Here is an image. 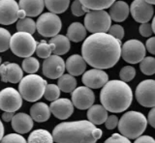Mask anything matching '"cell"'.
Returning a JSON list of instances; mask_svg holds the SVG:
<instances>
[{
    "label": "cell",
    "instance_id": "cell-1",
    "mask_svg": "<svg viewBox=\"0 0 155 143\" xmlns=\"http://www.w3.org/2000/svg\"><path fill=\"white\" fill-rule=\"evenodd\" d=\"M81 56L86 64L95 69H110L121 56V41L107 33H93L84 39Z\"/></svg>",
    "mask_w": 155,
    "mask_h": 143
},
{
    "label": "cell",
    "instance_id": "cell-2",
    "mask_svg": "<svg viewBox=\"0 0 155 143\" xmlns=\"http://www.w3.org/2000/svg\"><path fill=\"white\" fill-rule=\"evenodd\" d=\"M102 130L89 121L63 122L53 129L52 137L56 143H96Z\"/></svg>",
    "mask_w": 155,
    "mask_h": 143
},
{
    "label": "cell",
    "instance_id": "cell-3",
    "mask_svg": "<svg viewBox=\"0 0 155 143\" xmlns=\"http://www.w3.org/2000/svg\"><path fill=\"white\" fill-rule=\"evenodd\" d=\"M100 101L108 111L113 113L123 112L132 103V89L127 82L122 80H110L102 88Z\"/></svg>",
    "mask_w": 155,
    "mask_h": 143
},
{
    "label": "cell",
    "instance_id": "cell-4",
    "mask_svg": "<svg viewBox=\"0 0 155 143\" xmlns=\"http://www.w3.org/2000/svg\"><path fill=\"white\" fill-rule=\"evenodd\" d=\"M118 130L123 136L129 139H136L140 136L147 126V119L143 113L128 111L118 120Z\"/></svg>",
    "mask_w": 155,
    "mask_h": 143
},
{
    "label": "cell",
    "instance_id": "cell-5",
    "mask_svg": "<svg viewBox=\"0 0 155 143\" xmlns=\"http://www.w3.org/2000/svg\"><path fill=\"white\" fill-rule=\"evenodd\" d=\"M47 84V81L42 77L31 74L22 78L19 81L18 92L25 101L34 103L44 96Z\"/></svg>",
    "mask_w": 155,
    "mask_h": 143
},
{
    "label": "cell",
    "instance_id": "cell-6",
    "mask_svg": "<svg viewBox=\"0 0 155 143\" xmlns=\"http://www.w3.org/2000/svg\"><path fill=\"white\" fill-rule=\"evenodd\" d=\"M37 42L29 33L18 31L11 36L10 49L15 55L18 57L26 58L31 56L35 52Z\"/></svg>",
    "mask_w": 155,
    "mask_h": 143
},
{
    "label": "cell",
    "instance_id": "cell-7",
    "mask_svg": "<svg viewBox=\"0 0 155 143\" xmlns=\"http://www.w3.org/2000/svg\"><path fill=\"white\" fill-rule=\"evenodd\" d=\"M111 25V18L105 10H90L85 14L84 27L90 33H106Z\"/></svg>",
    "mask_w": 155,
    "mask_h": 143
},
{
    "label": "cell",
    "instance_id": "cell-8",
    "mask_svg": "<svg viewBox=\"0 0 155 143\" xmlns=\"http://www.w3.org/2000/svg\"><path fill=\"white\" fill-rule=\"evenodd\" d=\"M61 28L62 22L60 17L56 14L51 12L42 14L36 22V29L38 33L46 38H52L58 35Z\"/></svg>",
    "mask_w": 155,
    "mask_h": 143
},
{
    "label": "cell",
    "instance_id": "cell-9",
    "mask_svg": "<svg viewBox=\"0 0 155 143\" xmlns=\"http://www.w3.org/2000/svg\"><path fill=\"white\" fill-rule=\"evenodd\" d=\"M145 46L139 40H129L121 46V57L129 64L140 63L145 57Z\"/></svg>",
    "mask_w": 155,
    "mask_h": 143
},
{
    "label": "cell",
    "instance_id": "cell-10",
    "mask_svg": "<svg viewBox=\"0 0 155 143\" xmlns=\"http://www.w3.org/2000/svg\"><path fill=\"white\" fill-rule=\"evenodd\" d=\"M138 103L144 107L155 106V80L145 79L140 82L135 91Z\"/></svg>",
    "mask_w": 155,
    "mask_h": 143
},
{
    "label": "cell",
    "instance_id": "cell-11",
    "mask_svg": "<svg viewBox=\"0 0 155 143\" xmlns=\"http://www.w3.org/2000/svg\"><path fill=\"white\" fill-rule=\"evenodd\" d=\"M22 106V97L18 91L7 87L0 91V109L3 111L16 112Z\"/></svg>",
    "mask_w": 155,
    "mask_h": 143
},
{
    "label": "cell",
    "instance_id": "cell-12",
    "mask_svg": "<svg viewBox=\"0 0 155 143\" xmlns=\"http://www.w3.org/2000/svg\"><path fill=\"white\" fill-rule=\"evenodd\" d=\"M65 61L59 55L51 54L43 62V74L51 79L59 78L64 74Z\"/></svg>",
    "mask_w": 155,
    "mask_h": 143
},
{
    "label": "cell",
    "instance_id": "cell-13",
    "mask_svg": "<svg viewBox=\"0 0 155 143\" xmlns=\"http://www.w3.org/2000/svg\"><path fill=\"white\" fill-rule=\"evenodd\" d=\"M130 13L137 22L144 23L148 22L152 18L154 8L145 0H134L130 6Z\"/></svg>",
    "mask_w": 155,
    "mask_h": 143
},
{
    "label": "cell",
    "instance_id": "cell-14",
    "mask_svg": "<svg viewBox=\"0 0 155 143\" xmlns=\"http://www.w3.org/2000/svg\"><path fill=\"white\" fill-rule=\"evenodd\" d=\"M95 101V95L93 91L86 86H81L76 88L72 92V103L74 106L80 110L88 109L93 106Z\"/></svg>",
    "mask_w": 155,
    "mask_h": 143
},
{
    "label": "cell",
    "instance_id": "cell-15",
    "mask_svg": "<svg viewBox=\"0 0 155 143\" xmlns=\"http://www.w3.org/2000/svg\"><path fill=\"white\" fill-rule=\"evenodd\" d=\"M18 3L16 0H0V24L10 25L18 21Z\"/></svg>",
    "mask_w": 155,
    "mask_h": 143
},
{
    "label": "cell",
    "instance_id": "cell-16",
    "mask_svg": "<svg viewBox=\"0 0 155 143\" xmlns=\"http://www.w3.org/2000/svg\"><path fill=\"white\" fill-rule=\"evenodd\" d=\"M81 81L90 89H98L103 87L109 81V75L105 71L100 69H91L82 75Z\"/></svg>",
    "mask_w": 155,
    "mask_h": 143
},
{
    "label": "cell",
    "instance_id": "cell-17",
    "mask_svg": "<svg viewBox=\"0 0 155 143\" xmlns=\"http://www.w3.org/2000/svg\"><path fill=\"white\" fill-rule=\"evenodd\" d=\"M0 77L3 82L18 83L23 78V71L17 63H5L0 65Z\"/></svg>",
    "mask_w": 155,
    "mask_h": 143
},
{
    "label": "cell",
    "instance_id": "cell-18",
    "mask_svg": "<svg viewBox=\"0 0 155 143\" xmlns=\"http://www.w3.org/2000/svg\"><path fill=\"white\" fill-rule=\"evenodd\" d=\"M50 109L54 117L60 119V120H65V119L69 118L74 112V104L69 99H57L55 101L51 102Z\"/></svg>",
    "mask_w": 155,
    "mask_h": 143
},
{
    "label": "cell",
    "instance_id": "cell-19",
    "mask_svg": "<svg viewBox=\"0 0 155 143\" xmlns=\"http://www.w3.org/2000/svg\"><path fill=\"white\" fill-rule=\"evenodd\" d=\"M12 128L19 135L27 133L33 128V119L26 113H18L12 119Z\"/></svg>",
    "mask_w": 155,
    "mask_h": 143
},
{
    "label": "cell",
    "instance_id": "cell-20",
    "mask_svg": "<svg viewBox=\"0 0 155 143\" xmlns=\"http://www.w3.org/2000/svg\"><path fill=\"white\" fill-rule=\"evenodd\" d=\"M65 69H67L68 73L72 75L73 77H78L85 72L86 62L82 58L81 55H71L65 62Z\"/></svg>",
    "mask_w": 155,
    "mask_h": 143
},
{
    "label": "cell",
    "instance_id": "cell-21",
    "mask_svg": "<svg viewBox=\"0 0 155 143\" xmlns=\"http://www.w3.org/2000/svg\"><path fill=\"white\" fill-rule=\"evenodd\" d=\"M130 13V7L124 1H115L110 7L109 15L111 21L115 22H122L128 17Z\"/></svg>",
    "mask_w": 155,
    "mask_h": 143
},
{
    "label": "cell",
    "instance_id": "cell-22",
    "mask_svg": "<svg viewBox=\"0 0 155 143\" xmlns=\"http://www.w3.org/2000/svg\"><path fill=\"white\" fill-rule=\"evenodd\" d=\"M18 6L19 9L25 11L28 17H34L42 14L45 2L44 0H19Z\"/></svg>",
    "mask_w": 155,
    "mask_h": 143
},
{
    "label": "cell",
    "instance_id": "cell-23",
    "mask_svg": "<svg viewBox=\"0 0 155 143\" xmlns=\"http://www.w3.org/2000/svg\"><path fill=\"white\" fill-rule=\"evenodd\" d=\"M87 118L94 125H102L108 118V110L101 104H94L87 110Z\"/></svg>",
    "mask_w": 155,
    "mask_h": 143
},
{
    "label": "cell",
    "instance_id": "cell-24",
    "mask_svg": "<svg viewBox=\"0 0 155 143\" xmlns=\"http://www.w3.org/2000/svg\"><path fill=\"white\" fill-rule=\"evenodd\" d=\"M30 116L36 122H46L51 117L50 106L45 103H34L30 108Z\"/></svg>",
    "mask_w": 155,
    "mask_h": 143
},
{
    "label": "cell",
    "instance_id": "cell-25",
    "mask_svg": "<svg viewBox=\"0 0 155 143\" xmlns=\"http://www.w3.org/2000/svg\"><path fill=\"white\" fill-rule=\"evenodd\" d=\"M50 44L53 46L52 53L55 55L66 54L70 50L71 47L70 40L68 39L67 36L64 35H56L54 37H52L50 40Z\"/></svg>",
    "mask_w": 155,
    "mask_h": 143
},
{
    "label": "cell",
    "instance_id": "cell-26",
    "mask_svg": "<svg viewBox=\"0 0 155 143\" xmlns=\"http://www.w3.org/2000/svg\"><path fill=\"white\" fill-rule=\"evenodd\" d=\"M86 32L84 25L81 22H73L67 30V38L74 43H80L85 39Z\"/></svg>",
    "mask_w": 155,
    "mask_h": 143
},
{
    "label": "cell",
    "instance_id": "cell-27",
    "mask_svg": "<svg viewBox=\"0 0 155 143\" xmlns=\"http://www.w3.org/2000/svg\"><path fill=\"white\" fill-rule=\"evenodd\" d=\"M27 143H53V137L47 130L38 129L29 135Z\"/></svg>",
    "mask_w": 155,
    "mask_h": 143
},
{
    "label": "cell",
    "instance_id": "cell-28",
    "mask_svg": "<svg viewBox=\"0 0 155 143\" xmlns=\"http://www.w3.org/2000/svg\"><path fill=\"white\" fill-rule=\"evenodd\" d=\"M44 2L48 10L56 15L66 12L70 5V0H44Z\"/></svg>",
    "mask_w": 155,
    "mask_h": 143
},
{
    "label": "cell",
    "instance_id": "cell-29",
    "mask_svg": "<svg viewBox=\"0 0 155 143\" xmlns=\"http://www.w3.org/2000/svg\"><path fill=\"white\" fill-rule=\"evenodd\" d=\"M57 86L59 87L60 91L65 93L73 92L77 88V79L72 75H64L63 74L61 77L58 78Z\"/></svg>",
    "mask_w": 155,
    "mask_h": 143
},
{
    "label": "cell",
    "instance_id": "cell-30",
    "mask_svg": "<svg viewBox=\"0 0 155 143\" xmlns=\"http://www.w3.org/2000/svg\"><path fill=\"white\" fill-rule=\"evenodd\" d=\"M116 0H80V2L89 10H105L110 8Z\"/></svg>",
    "mask_w": 155,
    "mask_h": 143
},
{
    "label": "cell",
    "instance_id": "cell-31",
    "mask_svg": "<svg viewBox=\"0 0 155 143\" xmlns=\"http://www.w3.org/2000/svg\"><path fill=\"white\" fill-rule=\"evenodd\" d=\"M17 30L21 32H26L32 35L36 31V22L34 21L31 17H28L18 20Z\"/></svg>",
    "mask_w": 155,
    "mask_h": 143
},
{
    "label": "cell",
    "instance_id": "cell-32",
    "mask_svg": "<svg viewBox=\"0 0 155 143\" xmlns=\"http://www.w3.org/2000/svg\"><path fill=\"white\" fill-rule=\"evenodd\" d=\"M140 69L145 75H152L155 74V58L151 56L144 57L140 62Z\"/></svg>",
    "mask_w": 155,
    "mask_h": 143
},
{
    "label": "cell",
    "instance_id": "cell-33",
    "mask_svg": "<svg viewBox=\"0 0 155 143\" xmlns=\"http://www.w3.org/2000/svg\"><path fill=\"white\" fill-rule=\"evenodd\" d=\"M39 68H40V63L36 58H34L32 56L24 58L21 63V69L29 75L37 73Z\"/></svg>",
    "mask_w": 155,
    "mask_h": 143
},
{
    "label": "cell",
    "instance_id": "cell-34",
    "mask_svg": "<svg viewBox=\"0 0 155 143\" xmlns=\"http://www.w3.org/2000/svg\"><path fill=\"white\" fill-rule=\"evenodd\" d=\"M36 53L38 57L40 58H48V56H51L53 51V46L50 43H47L45 41H41L39 44H37L36 47Z\"/></svg>",
    "mask_w": 155,
    "mask_h": 143
},
{
    "label": "cell",
    "instance_id": "cell-35",
    "mask_svg": "<svg viewBox=\"0 0 155 143\" xmlns=\"http://www.w3.org/2000/svg\"><path fill=\"white\" fill-rule=\"evenodd\" d=\"M60 96V89L55 84H47L45 93H44V97L46 98L48 101L53 102L55 100L59 99Z\"/></svg>",
    "mask_w": 155,
    "mask_h": 143
},
{
    "label": "cell",
    "instance_id": "cell-36",
    "mask_svg": "<svg viewBox=\"0 0 155 143\" xmlns=\"http://www.w3.org/2000/svg\"><path fill=\"white\" fill-rule=\"evenodd\" d=\"M11 34L5 28L0 27V52H4L10 49Z\"/></svg>",
    "mask_w": 155,
    "mask_h": 143
},
{
    "label": "cell",
    "instance_id": "cell-37",
    "mask_svg": "<svg viewBox=\"0 0 155 143\" xmlns=\"http://www.w3.org/2000/svg\"><path fill=\"white\" fill-rule=\"evenodd\" d=\"M136 75V70L132 66H125L119 72V78L120 80L124 82H129L133 80Z\"/></svg>",
    "mask_w": 155,
    "mask_h": 143
},
{
    "label": "cell",
    "instance_id": "cell-38",
    "mask_svg": "<svg viewBox=\"0 0 155 143\" xmlns=\"http://www.w3.org/2000/svg\"><path fill=\"white\" fill-rule=\"evenodd\" d=\"M90 10L84 7L82 4L80 2V0H75L71 5V12L75 17H81L85 15L86 13H88Z\"/></svg>",
    "mask_w": 155,
    "mask_h": 143
},
{
    "label": "cell",
    "instance_id": "cell-39",
    "mask_svg": "<svg viewBox=\"0 0 155 143\" xmlns=\"http://www.w3.org/2000/svg\"><path fill=\"white\" fill-rule=\"evenodd\" d=\"M1 143H27L25 138L21 136L19 133H10L6 136L2 137Z\"/></svg>",
    "mask_w": 155,
    "mask_h": 143
},
{
    "label": "cell",
    "instance_id": "cell-40",
    "mask_svg": "<svg viewBox=\"0 0 155 143\" xmlns=\"http://www.w3.org/2000/svg\"><path fill=\"white\" fill-rule=\"evenodd\" d=\"M108 32H109L110 35H111L113 37L116 38V39H118L120 41L124 38V34H125L124 28L121 25H119V24L110 25V29L108 30Z\"/></svg>",
    "mask_w": 155,
    "mask_h": 143
},
{
    "label": "cell",
    "instance_id": "cell-41",
    "mask_svg": "<svg viewBox=\"0 0 155 143\" xmlns=\"http://www.w3.org/2000/svg\"><path fill=\"white\" fill-rule=\"evenodd\" d=\"M104 143H131V141L129 140V138L123 136L122 135L114 133L108 139H106Z\"/></svg>",
    "mask_w": 155,
    "mask_h": 143
},
{
    "label": "cell",
    "instance_id": "cell-42",
    "mask_svg": "<svg viewBox=\"0 0 155 143\" xmlns=\"http://www.w3.org/2000/svg\"><path fill=\"white\" fill-rule=\"evenodd\" d=\"M139 32L143 37H147V38L150 37L152 35V33H153L151 24L148 23V22L142 23V24H140V27H139Z\"/></svg>",
    "mask_w": 155,
    "mask_h": 143
},
{
    "label": "cell",
    "instance_id": "cell-43",
    "mask_svg": "<svg viewBox=\"0 0 155 143\" xmlns=\"http://www.w3.org/2000/svg\"><path fill=\"white\" fill-rule=\"evenodd\" d=\"M105 125H106V128L108 129V130H114V129L116 128V126L118 125L117 116H115V115L108 116L107 120L105 121Z\"/></svg>",
    "mask_w": 155,
    "mask_h": 143
},
{
    "label": "cell",
    "instance_id": "cell-44",
    "mask_svg": "<svg viewBox=\"0 0 155 143\" xmlns=\"http://www.w3.org/2000/svg\"><path fill=\"white\" fill-rule=\"evenodd\" d=\"M145 49L151 54H155V37H150L145 43Z\"/></svg>",
    "mask_w": 155,
    "mask_h": 143
},
{
    "label": "cell",
    "instance_id": "cell-45",
    "mask_svg": "<svg viewBox=\"0 0 155 143\" xmlns=\"http://www.w3.org/2000/svg\"><path fill=\"white\" fill-rule=\"evenodd\" d=\"M134 143H155V139L149 135H140L137 137Z\"/></svg>",
    "mask_w": 155,
    "mask_h": 143
},
{
    "label": "cell",
    "instance_id": "cell-46",
    "mask_svg": "<svg viewBox=\"0 0 155 143\" xmlns=\"http://www.w3.org/2000/svg\"><path fill=\"white\" fill-rule=\"evenodd\" d=\"M147 120H148L149 125L155 129V106H153L151 108V110L149 111L148 116H147Z\"/></svg>",
    "mask_w": 155,
    "mask_h": 143
},
{
    "label": "cell",
    "instance_id": "cell-47",
    "mask_svg": "<svg viewBox=\"0 0 155 143\" xmlns=\"http://www.w3.org/2000/svg\"><path fill=\"white\" fill-rule=\"evenodd\" d=\"M13 117H14V112L4 111V113L2 114V120L5 122H11Z\"/></svg>",
    "mask_w": 155,
    "mask_h": 143
},
{
    "label": "cell",
    "instance_id": "cell-48",
    "mask_svg": "<svg viewBox=\"0 0 155 143\" xmlns=\"http://www.w3.org/2000/svg\"><path fill=\"white\" fill-rule=\"evenodd\" d=\"M26 13L24 10H22V9H19L18 12V20H21V18H24V17H26Z\"/></svg>",
    "mask_w": 155,
    "mask_h": 143
},
{
    "label": "cell",
    "instance_id": "cell-49",
    "mask_svg": "<svg viewBox=\"0 0 155 143\" xmlns=\"http://www.w3.org/2000/svg\"><path fill=\"white\" fill-rule=\"evenodd\" d=\"M3 135H4V127H3V124H2L1 120H0V141H1Z\"/></svg>",
    "mask_w": 155,
    "mask_h": 143
},
{
    "label": "cell",
    "instance_id": "cell-50",
    "mask_svg": "<svg viewBox=\"0 0 155 143\" xmlns=\"http://www.w3.org/2000/svg\"><path fill=\"white\" fill-rule=\"evenodd\" d=\"M151 26H152V31L153 33H155V16L152 18V23H151Z\"/></svg>",
    "mask_w": 155,
    "mask_h": 143
},
{
    "label": "cell",
    "instance_id": "cell-51",
    "mask_svg": "<svg viewBox=\"0 0 155 143\" xmlns=\"http://www.w3.org/2000/svg\"><path fill=\"white\" fill-rule=\"evenodd\" d=\"M147 2H148V3H150L151 5H155V0H145Z\"/></svg>",
    "mask_w": 155,
    "mask_h": 143
},
{
    "label": "cell",
    "instance_id": "cell-52",
    "mask_svg": "<svg viewBox=\"0 0 155 143\" xmlns=\"http://www.w3.org/2000/svg\"><path fill=\"white\" fill-rule=\"evenodd\" d=\"M2 64V58H1V56H0V65Z\"/></svg>",
    "mask_w": 155,
    "mask_h": 143
}]
</instances>
